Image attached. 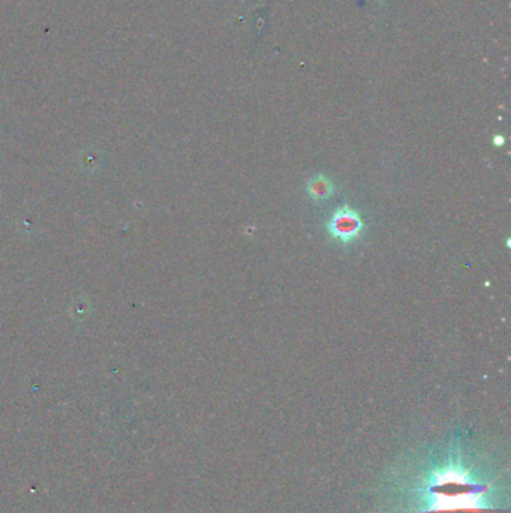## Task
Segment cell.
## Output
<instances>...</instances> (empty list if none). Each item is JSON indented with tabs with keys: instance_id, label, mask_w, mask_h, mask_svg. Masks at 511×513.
Returning a JSON list of instances; mask_svg holds the SVG:
<instances>
[{
	"instance_id": "7a4b0ae2",
	"label": "cell",
	"mask_w": 511,
	"mask_h": 513,
	"mask_svg": "<svg viewBox=\"0 0 511 513\" xmlns=\"http://www.w3.org/2000/svg\"><path fill=\"white\" fill-rule=\"evenodd\" d=\"M306 191L312 200L324 201L332 197V194L335 192V185L327 176L316 175L312 179H309Z\"/></svg>"
},
{
	"instance_id": "6da1fadb",
	"label": "cell",
	"mask_w": 511,
	"mask_h": 513,
	"mask_svg": "<svg viewBox=\"0 0 511 513\" xmlns=\"http://www.w3.org/2000/svg\"><path fill=\"white\" fill-rule=\"evenodd\" d=\"M365 230V222L360 213L349 207L340 206L327 221V231L330 238L340 243H351L360 238L361 231Z\"/></svg>"
}]
</instances>
